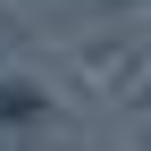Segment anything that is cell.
<instances>
[{
	"label": "cell",
	"mask_w": 151,
	"mask_h": 151,
	"mask_svg": "<svg viewBox=\"0 0 151 151\" xmlns=\"http://www.w3.org/2000/svg\"><path fill=\"white\" fill-rule=\"evenodd\" d=\"M109 9H143V0H109Z\"/></svg>",
	"instance_id": "6da1fadb"
}]
</instances>
